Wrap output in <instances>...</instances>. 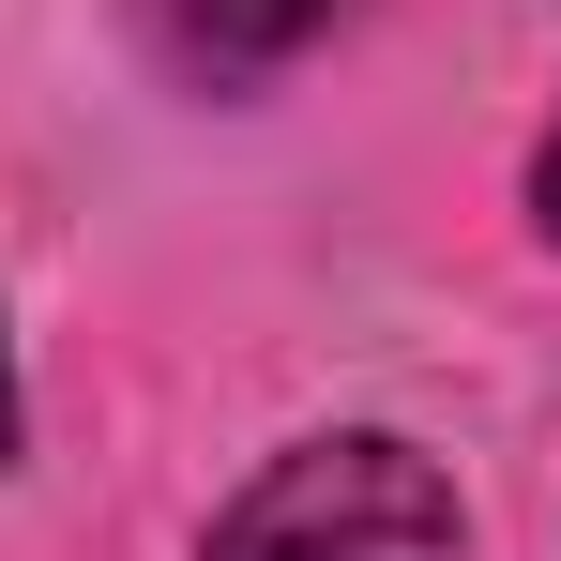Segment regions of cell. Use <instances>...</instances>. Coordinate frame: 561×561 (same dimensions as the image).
<instances>
[{
    "label": "cell",
    "instance_id": "1",
    "mask_svg": "<svg viewBox=\"0 0 561 561\" xmlns=\"http://www.w3.org/2000/svg\"><path fill=\"white\" fill-rule=\"evenodd\" d=\"M213 561H470V516L410 440L350 425V440H304L259 470L213 516Z\"/></svg>",
    "mask_w": 561,
    "mask_h": 561
},
{
    "label": "cell",
    "instance_id": "2",
    "mask_svg": "<svg viewBox=\"0 0 561 561\" xmlns=\"http://www.w3.org/2000/svg\"><path fill=\"white\" fill-rule=\"evenodd\" d=\"M334 15H350V0H137V31L168 46V77H213V92H243V77L304 61Z\"/></svg>",
    "mask_w": 561,
    "mask_h": 561
},
{
    "label": "cell",
    "instance_id": "3",
    "mask_svg": "<svg viewBox=\"0 0 561 561\" xmlns=\"http://www.w3.org/2000/svg\"><path fill=\"white\" fill-rule=\"evenodd\" d=\"M531 197H547V228H561V137H547V183H531Z\"/></svg>",
    "mask_w": 561,
    "mask_h": 561
},
{
    "label": "cell",
    "instance_id": "4",
    "mask_svg": "<svg viewBox=\"0 0 561 561\" xmlns=\"http://www.w3.org/2000/svg\"><path fill=\"white\" fill-rule=\"evenodd\" d=\"M0 425H15V379H0Z\"/></svg>",
    "mask_w": 561,
    "mask_h": 561
}]
</instances>
